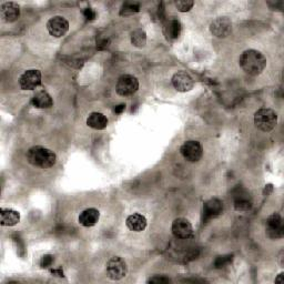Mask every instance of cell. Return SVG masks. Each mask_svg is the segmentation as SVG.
Here are the masks:
<instances>
[{
  "mask_svg": "<svg viewBox=\"0 0 284 284\" xmlns=\"http://www.w3.org/2000/svg\"><path fill=\"white\" fill-rule=\"evenodd\" d=\"M242 70L248 75L257 76L264 70L267 65V59L260 51L254 49L246 50L239 59Z\"/></svg>",
  "mask_w": 284,
  "mask_h": 284,
  "instance_id": "cell-1",
  "label": "cell"
},
{
  "mask_svg": "<svg viewBox=\"0 0 284 284\" xmlns=\"http://www.w3.org/2000/svg\"><path fill=\"white\" fill-rule=\"evenodd\" d=\"M27 160L30 164L41 169L54 167L57 161V156L54 151L41 146H34L27 151Z\"/></svg>",
  "mask_w": 284,
  "mask_h": 284,
  "instance_id": "cell-2",
  "label": "cell"
},
{
  "mask_svg": "<svg viewBox=\"0 0 284 284\" xmlns=\"http://www.w3.org/2000/svg\"><path fill=\"white\" fill-rule=\"evenodd\" d=\"M277 123V116L273 110L262 108L257 110L254 115V124L257 129L264 132H270L275 128Z\"/></svg>",
  "mask_w": 284,
  "mask_h": 284,
  "instance_id": "cell-3",
  "label": "cell"
},
{
  "mask_svg": "<svg viewBox=\"0 0 284 284\" xmlns=\"http://www.w3.org/2000/svg\"><path fill=\"white\" fill-rule=\"evenodd\" d=\"M139 89V81L138 79L132 75H123L118 79V82L116 85L117 94L128 97L132 96Z\"/></svg>",
  "mask_w": 284,
  "mask_h": 284,
  "instance_id": "cell-4",
  "label": "cell"
},
{
  "mask_svg": "<svg viewBox=\"0 0 284 284\" xmlns=\"http://www.w3.org/2000/svg\"><path fill=\"white\" fill-rule=\"evenodd\" d=\"M180 152L187 161L198 162L203 156V148L199 141L189 140L182 144Z\"/></svg>",
  "mask_w": 284,
  "mask_h": 284,
  "instance_id": "cell-5",
  "label": "cell"
},
{
  "mask_svg": "<svg viewBox=\"0 0 284 284\" xmlns=\"http://www.w3.org/2000/svg\"><path fill=\"white\" fill-rule=\"evenodd\" d=\"M128 272V267L127 263L122 260L121 257L115 256L111 257V259L107 263V273L108 276L112 280H121L123 277L127 275Z\"/></svg>",
  "mask_w": 284,
  "mask_h": 284,
  "instance_id": "cell-6",
  "label": "cell"
},
{
  "mask_svg": "<svg viewBox=\"0 0 284 284\" xmlns=\"http://www.w3.org/2000/svg\"><path fill=\"white\" fill-rule=\"evenodd\" d=\"M41 83V72L36 69L25 71L19 78V84L24 90H35Z\"/></svg>",
  "mask_w": 284,
  "mask_h": 284,
  "instance_id": "cell-7",
  "label": "cell"
},
{
  "mask_svg": "<svg viewBox=\"0 0 284 284\" xmlns=\"http://www.w3.org/2000/svg\"><path fill=\"white\" fill-rule=\"evenodd\" d=\"M47 29L51 36L56 38H61L68 32L69 23L67 21V19H64L63 17L56 16L49 19V21L47 23Z\"/></svg>",
  "mask_w": 284,
  "mask_h": 284,
  "instance_id": "cell-8",
  "label": "cell"
},
{
  "mask_svg": "<svg viewBox=\"0 0 284 284\" xmlns=\"http://www.w3.org/2000/svg\"><path fill=\"white\" fill-rule=\"evenodd\" d=\"M172 233L177 239H189L193 234L192 224L184 217H178L172 222Z\"/></svg>",
  "mask_w": 284,
  "mask_h": 284,
  "instance_id": "cell-9",
  "label": "cell"
},
{
  "mask_svg": "<svg viewBox=\"0 0 284 284\" xmlns=\"http://www.w3.org/2000/svg\"><path fill=\"white\" fill-rule=\"evenodd\" d=\"M283 220L279 213L271 214L267 220V232L271 239H280L283 236Z\"/></svg>",
  "mask_w": 284,
  "mask_h": 284,
  "instance_id": "cell-10",
  "label": "cell"
},
{
  "mask_svg": "<svg viewBox=\"0 0 284 284\" xmlns=\"http://www.w3.org/2000/svg\"><path fill=\"white\" fill-rule=\"evenodd\" d=\"M172 84L177 91L187 92L193 89L194 81L186 71H178L172 77Z\"/></svg>",
  "mask_w": 284,
  "mask_h": 284,
  "instance_id": "cell-11",
  "label": "cell"
},
{
  "mask_svg": "<svg viewBox=\"0 0 284 284\" xmlns=\"http://www.w3.org/2000/svg\"><path fill=\"white\" fill-rule=\"evenodd\" d=\"M232 29V24L229 20L227 17H220L216 18L214 21L211 23L210 30L212 32V35L217 38H224L227 37Z\"/></svg>",
  "mask_w": 284,
  "mask_h": 284,
  "instance_id": "cell-12",
  "label": "cell"
},
{
  "mask_svg": "<svg viewBox=\"0 0 284 284\" xmlns=\"http://www.w3.org/2000/svg\"><path fill=\"white\" fill-rule=\"evenodd\" d=\"M223 211V203L219 199H210L203 204V219L208 221L219 216Z\"/></svg>",
  "mask_w": 284,
  "mask_h": 284,
  "instance_id": "cell-13",
  "label": "cell"
},
{
  "mask_svg": "<svg viewBox=\"0 0 284 284\" xmlns=\"http://www.w3.org/2000/svg\"><path fill=\"white\" fill-rule=\"evenodd\" d=\"M182 26L177 19H169L163 25V35L168 41H174L181 35Z\"/></svg>",
  "mask_w": 284,
  "mask_h": 284,
  "instance_id": "cell-14",
  "label": "cell"
},
{
  "mask_svg": "<svg viewBox=\"0 0 284 284\" xmlns=\"http://www.w3.org/2000/svg\"><path fill=\"white\" fill-rule=\"evenodd\" d=\"M3 20L6 23H14L20 17V7L16 3H5L0 9Z\"/></svg>",
  "mask_w": 284,
  "mask_h": 284,
  "instance_id": "cell-15",
  "label": "cell"
},
{
  "mask_svg": "<svg viewBox=\"0 0 284 284\" xmlns=\"http://www.w3.org/2000/svg\"><path fill=\"white\" fill-rule=\"evenodd\" d=\"M99 217H100V212L95 208H89L85 209L84 211L79 215V223L83 227H94L98 223Z\"/></svg>",
  "mask_w": 284,
  "mask_h": 284,
  "instance_id": "cell-16",
  "label": "cell"
},
{
  "mask_svg": "<svg viewBox=\"0 0 284 284\" xmlns=\"http://www.w3.org/2000/svg\"><path fill=\"white\" fill-rule=\"evenodd\" d=\"M20 221V214L16 210L2 209L0 210V223L3 227H14Z\"/></svg>",
  "mask_w": 284,
  "mask_h": 284,
  "instance_id": "cell-17",
  "label": "cell"
},
{
  "mask_svg": "<svg viewBox=\"0 0 284 284\" xmlns=\"http://www.w3.org/2000/svg\"><path fill=\"white\" fill-rule=\"evenodd\" d=\"M125 224L134 232H141L147 228V219L140 213H134L127 217Z\"/></svg>",
  "mask_w": 284,
  "mask_h": 284,
  "instance_id": "cell-18",
  "label": "cell"
},
{
  "mask_svg": "<svg viewBox=\"0 0 284 284\" xmlns=\"http://www.w3.org/2000/svg\"><path fill=\"white\" fill-rule=\"evenodd\" d=\"M31 103L38 109H48L54 104V101H52V98L47 91L41 90L34 95L31 99Z\"/></svg>",
  "mask_w": 284,
  "mask_h": 284,
  "instance_id": "cell-19",
  "label": "cell"
},
{
  "mask_svg": "<svg viewBox=\"0 0 284 284\" xmlns=\"http://www.w3.org/2000/svg\"><path fill=\"white\" fill-rule=\"evenodd\" d=\"M87 124H88V127H90L92 129L103 130L107 128L108 119L104 115L100 114V112H92V114H90L87 119Z\"/></svg>",
  "mask_w": 284,
  "mask_h": 284,
  "instance_id": "cell-20",
  "label": "cell"
},
{
  "mask_svg": "<svg viewBox=\"0 0 284 284\" xmlns=\"http://www.w3.org/2000/svg\"><path fill=\"white\" fill-rule=\"evenodd\" d=\"M234 208L237 211H249L252 208V202L248 193H244L240 191L239 193L234 195Z\"/></svg>",
  "mask_w": 284,
  "mask_h": 284,
  "instance_id": "cell-21",
  "label": "cell"
},
{
  "mask_svg": "<svg viewBox=\"0 0 284 284\" xmlns=\"http://www.w3.org/2000/svg\"><path fill=\"white\" fill-rule=\"evenodd\" d=\"M131 43L138 48H142L147 43V34L142 29H137L131 32Z\"/></svg>",
  "mask_w": 284,
  "mask_h": 284,
  "instance_id": "cell-22",
  "label": "cell"
},
{
  "mask_svg": "<svg viewBox=\"0 0 284 284\" xmlns=\"http://www.w3.org/2000/svg\"><path fill=\"white\" fill-rule=\"evenodd\" d=\"M140 10V5L136 3H127L122 6L120 10V16H130Z\"/></svg>",
  "mask_w": 284,
  "mask_h": 284,
  "instance_id": "cell-23",
  "label": "cell"
},
{
  "mask_svg": "<svg viewBox=\"0 0 284 284\" xmlns=\"http://www.w3.org/2000/svg\"><path fill=\"white\" fill-rule=\"evenodd\" d=\"M232 260H233V255H231V254L220 255V256H217L216 260L214 261V266L217 269H221V268L229 266V264L232 262Z\"/></svg>",
  "mask_w": 284,
  "mask_h": 284,
  "instance_id": "cell-24",
  "label": "cell"
},
{
  "mask_svg": "<svg viewBox=\"0 0 284 284\" xmlns=\"http://www.w3.org/2000/svg\"><path fill=\"white\" fill-rule=\"evenodd\" d=\"M194 6V3L191 2V0H179V2L176 3V7L180 12H188Z\"/></svg>",
  "mask_w": 284,
  "mask_h": 284,
  "instance_id": "cell-25",
  "label": "cell"
},
{
  "mask_svg": "<svg viewBox=\"0 0 284 284\" xmlns=\"http://www.w3.org/2000/svg\"><path fill=\"white\" fill-rule=\"evenodd\" d=\"M52 263H54V256L50 255V254H46L41 257L40 267L43 268V269H47V268L52 266Z\"/></svg>",
  "mask_w": 284,
  "mask_h": 284,
  "instance_id": "cell-26",
  "label": "cell"
},
{
  "mask_svg": "<svg viewBox=\"0 0 284 284\" xmlns=\"http://www.w3.org/2000/svg\"><path fill=\"white\" fill-rule=\"evenodd\" d=\"M171 280L169 279V277L167 276H164V275H155L154 277H150V279L148 280V283H170Z\"/></svg>",
  "mask_w": 284,
  "mask_h": 284,
  "instance_id": "cell-27",
  "label": "cell"
},
{
  "mask_svg": "<svg viewBox=\"0 0 284 284\" xmlns=\"http://www.w3.org/2000/svg\"><path fill=\"white\" fill-rule=\"evenodd\" d=\"M83 16L85 19H87V20H94V19H96V17H97V14L92 8H85L83 10Z\"/></svg>",
  "mask_w": 284,
  "mask_h": 284,
  "instance_id": "cell-28",
  "label": "cell"
},
{
  "mask_svg": "<svg viewBox=\"0 0 284 284\" xmlns=\"http://www.w3.org/2000/svg\"><path fill=\"white\" fill-rule=\"evenodd\" d=\"M124 109H125V104L124 103L118 104V105H116V107H115V112H116L117 115H121L122 112L124 111Z\"/></svg>",
  "mask_w": 284,
  "mask_h": 284,
  "instance_id": "cell-29",
  "label": "cell"
},
{
  "mask_svg": "<svg viewBox=\"0 0 284 284\" xmlns=\"http://www.w3.org/2000/svg\"><path fill=\"white\" fill-rule=\"evenodd\" d=\"M283 276H284V274H283V273H280L279 276H277L276 279H275V282H276V283H283Z\"/></svg>",
  "mask_w": 284,
  "mask_h": 284,
  "instance_id": "cell-30",
  "label": "cell"
}]
</instances>
